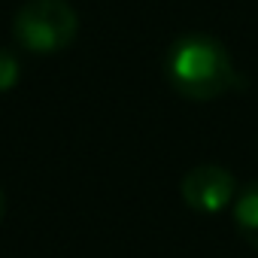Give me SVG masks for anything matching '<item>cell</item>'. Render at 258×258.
Here are the masks:
<instances>
[{"label":"cell","mask_w":258,"mask_h":258,"mask_svg":"<svg viewBox=\"0 0 258 258\" xmlns=\"http://www.w3.org/2000/svg\"><path fill=\"white\" fill-rule=\"evenodd\" d=\"M4 216H7V195L0 188V222H4Z\"/></svg>","instance_id":"obj_6"},{"label":"cell","mask_w":258,"mask_h":258,"mask_svg":"<svg viewBox=\"0 0 258 258\" xmlns=\"http://www.w3.org/2000/svg\"><path fill=\"white\" fill-rule=\"evenodd\" d=\"M234 222L240 237L258 249V182H249L237 198H234Z\"/></svg>","instance_id":"obj_4"},{"label":"cell","mask_w":258,"mask_h":258,"mask_svg":"<svg viewBox=\"0 0 258 258\" xmlns=\"http://www.w3.org/2000/svg\"><path fill=\"white\" fill-rule=\"evenodd\" d=\"M16 43L34 55H58L73 46L79 16L67 0H25L13 19Z\"/></svg>","instance_id":"obj_2"},{"label":"cell","mask_w":258,"mask_h":258,"mask_svg":"<svg viewBox=\"0 0 258 258\" xmlns=\"http://www.w3.org/2000/svg\"><path fill=\"white\" fill-rule=\"evenodd\" d=\"M164 73L173 91L195 103L216 100L237 82L228 49L210 34H182L179 40H173L164 58Z\"/></svg>","instance_id":"obj_1"},{"label":"cell","mask_w":258,"mask_h":258,"mask_svg":"<svg viewBox=\"0 0 258 258\" xmlns=\"http://www.w3.org/2000/svg\"><path fill=\"white\" fill-rule=\"evenodd\" d=\"M179 195L182 201L195 210V213H204V216H216L222 213L225 207L234 204L237 198V182L234 176L219 167V164H198L191 167L182 182H179Z\"/></svg>","instance_id":"obj_3"},{"label":"cell","mask_w":258,"mask_h":258,"mask_svg":"<svg viewBox=\"0 0 258 258\" xmlns=\"http://www.w3.org/2000/svg\"><path fill=\"white\" fill-rule=\"evenodd\" d=\"M19 76H22L19 58H16L10 49H0V91L16 88V85H19Z\"/></svg>","instance_id":"obj_5"}]
</instances>
